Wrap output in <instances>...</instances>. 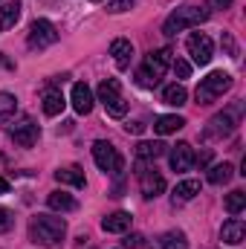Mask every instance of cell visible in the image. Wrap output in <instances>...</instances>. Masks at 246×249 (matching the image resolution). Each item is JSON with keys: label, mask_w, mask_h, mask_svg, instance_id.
Wrapping results in <instances>:
<instances>
[{"label": "cell", "mask_w": 246, "mask_h": 249, "mask_svg": "<svg viewBox=\"0 0 246 249\" xmlns=\"http://www.w3.org/2000/svg\"><path fill=\"white\" fill-rule=\"evenodd\" d=\"M110 55H113V61L124 70V67L130 64V58H133V44L124 41V38H116V41L110 44Z\"/></svg>", "instance_id": "obj_19"}, {"label": "cell", "mask_w": 246, "mask_h": 249, "mask_svg": "<svg viewBox=\"0 0 246 249\" xmlns=\"http://www.w3.org/2000/svg\"><path fill=\"white\" fill-rule=\"evenodd\" d=\"M38 136H41V130H38V124L32 122V119H23V122H18L12 127V139L20 148H32L38 142Z\"/></svg>", "instance_id": "obj_10"}, {"label": "cell", "mask_w": 246, "mask_h": 249, "mask_svg": "<svg viewBox=\"0 0 246 249\" xmlns=\"http://www.w3.org/2000/svg\"><path fill=\"white\" fill-rule=\"evenodd\" d=\"M168 160H171V168H174V171H188V168L194 165V148H191L188 142H177V145L171 148Z\"/></svg>", "instance_id": "obj_11"}, {"label": "cell", "mask_w": 246, "mask_h": 249, "mask_svg": "<svg viewBox=\"0 0 246 249\" xmlns=\"http://www.w3.org/2000/svg\"><path fill=\"white\" fill-rule=\"evenodd\" d=\"M206 20H209V9H200V6H180V9H174V12L168 15L162 32H165V35H177V32L191 29V26H200V23H206Z\"/></svg>", "instance_id": "obj_2"}, {"label": "cell", "mask_w": 246, "mask_h": 249, "mask_svg": "<svg viewBox=\"0 0 246 249\" xmlns=\"http://www.w3.org/2000/svg\"><path fill=\"white\" fill-rule=\"evenodd\" d=\"M194 162H197V165H200V168H206V165H209V162H211V151H203V154H200V157H194Z\"/></svg>", "instance_id": "obj_33"}, {"label": "cell", "mask_w": 246, "mask_h": 249, "mask_svg": "<svg viewBox=\"0 0 246 249\" xmlns=\"http://www.w3.org/2000/svg\"><path fill=\"white\" fill-rule=\"evenodd\" d=\"M64 107H67L64 93L55 90V87H50V90L44 93V113H47V116H58V113H64Z\"/></svg>", "instance_id": "obj_17"}, {"label": "cell", "mask_w": 246, "mask_h": 249, "mask_svg": "<svg viewBox=\"0 0 246 249\" xmlns=\"http://www.w3.org/2000/svg\"><path fill=\"white\" fill-rule=\"evenodd\" d=\"M151 249H188V241H185V235L180 229H171V232H162L151 244Z\"/></svg>", "instance_id": "obj_16"}, {"label": "cell", "mask_w": 246, "mask_h": 249, "mask_svg": "<svg viewBox=\"0 0 246 249\" xmlns=\"http://www.w3.org/2000/svg\"><path fill=\"white\" fill-rule=\"evenodd\" d=\"M136 81H139V87H145V90H151V87H157V84H159V78H154L145 67L136 72Z\"/></svg>", "instance_id": "obj_29"}, {"label": "cell", "mask_w": 246, "mask_h": 249, "mask_svg": "<svg viewBox=\"0 0 246 249\" xmlns=\"http://www.w3.org/2000/svg\"><path fill=\"white\" fill-rule=\"evenodd\" d=\"M20 20V3H3L0 6V29H12Z\"/></svg>", "instance_id": "obj_23"}, {"label": "cell", "mask_w": 246, "mask_h": 249, "mask_svg": "<svg viewBox=\"0 0 246 249\" xmlns=\"http://www.w3.org/2000/svg\"><path fill=\"white\" fill-rule=\"evenodd\" d=\"M55 41H58V29H55L50 20L38 18V20L29 26V38H26V44H29L32 50H47V47H53Z\"/></svg>", "instance_id": "obj_7"}, {"label": "cell", "mask_w": 246, "mask_h": 249, "mask_svg": "<svg viewBox=\"0 0 246 249\" xmlns=\"http://www.w3.org/2000/svg\"><path fill=\"white\" fill-rule=\"evenodd\" d=\"M47 206H50L53 212H72V209H75V200H72V194H67V191H53V194L47 197Z\"/></svg>", "instance_id": "obj_24"}, {"label": "cell", "mask_w": 246, "mask_h": 249, "mask_svg": "<svg viewBox=\"0 0 246 249\" xmlns=\"http://www.w3.org/2000/svg\"><path fill=\"white\" fill-rule=\"evenodd\" d=\"M93 90L84 84V81H78V84H72V107H75V113L78 116H87L90 110H93Z\"/></svg>", "instance_id": "obj_12"}, {"label": "cell", "mask_w": 246, "mask_h": 249, "mask_svg": "<svg viewBox=\"0 0 246 249\" xmlns=\"http://www.w3.org/2000/svg\"><path fill=\"white\" fill-rule=\"evenodd\" d=\"M136 177H139V186H142V197L145 200H154L165 191V177L157 171V168H145L142 162L136 165Z\"/></svg>", "instance_id": "obj_9"}, {"label": "cell", "mask_w": 246, "mask_h": 249, "mask_svg": "<svg viewBox=\"0 0 246 249\" xmlns=\"http://www.w3.org/2000/svg\"><path fill=\"white\" fill-rule=\"evenodd\" d=\"M12 226H15V214H12L9 209H0V235L9 232Z\"/></svg>", "instance_id": "obj_31"}, {"label": "cell", "mask_w": 246, "mask_h": 249, "mask_svg": "<svg viewBox=\"0 0 246 249\" xmlns=\"http://www.w3.org/2000/svg\"><path fill=\"white\" fill-rule=\"evenodd\" d=\"M171 67V50H157L145 58V70L154 75V78H162V72Z\"/></svg>", "instance_id": "obj_14"}, {"label": "cell", "mask_w": 246, "mask_h": 249, "mask_svg": "<svg viewBox=\"0 0 246 249\" xmlns=\"http://www.w3.org/2000/svg\"><path fill=\"white\" fill-rule=\"evenodd\" d=\"M180 127H185V119L183 116H177V113H168V116H159L157 124H154V130L159 133V136H168V133H177Z\"/></svg>", "instance_id": "obj_21"}, {"label": "cell", "mask_w": 246, "mask_h": 249, "mask_svg": "<svg viewBox=\"0 0 246 249\" xmlns=\"http://www.w3.org/2000/svg\"><path fill=\"white\" fill-rule=\"evenodd\" d=\"M64 235H67V223L53 214H38L29 226V238L41 247H55Z\"/></svg>", "instance_id": "obj_1"}, {"label": "cell", "mask_w": 246, "mask_h": 249, "mask_svg": "<svg viewBox=\"0 0 246 249\" xmlns=\"http://www.w3.org/2000/svg\"><path fill=\"white\" fill-rule=\"evenodd\" d=\"M55 180L64 183V186H75V188H84V171L78 165H64L55 171Z\"/></svg>", "instance_id": "obj_18"}, {"label": "cell", "mask_w": 246, "mask_h": 249, "mask_svg": "<svg viewBox=\"0 0 246 249\" xmlns=\"http://www.w3.org/2000/svg\"><path fill=\"white\" fill-rule=\"evenodd\" d=\"M133 3H136V0H110V3H107V12L119 15V12H127V9H130Z\"/></svg>", "instance_id": "obj_32"}, {"label": "cell", "mask_w": 246, "mask_h": 249, "mask_svg": "<svg viewBox=\"0 0 246 249\" xmlns=\"http://www.w3.org/2000/svg\"><path fill=\"white\" fill-rule=\"evenodd\" d=\"M241 113H244V102H235L229 110H223V113L211 116L209 127L203 130V139H223V136H229V133L235 130L238 119H241Z\"/></svg>", "instance_id": "obj_5"}, {"label": "cell", "mask_w": 246, "mask_h": 249, "mask_svg": "<svg viewBox=\"0 0 246 249\" xmlns=\"http://www.w3.org/2000/svg\"><path fill=\"white\" fill-rule=\"evenodd\" d=\"M185 47H188V55H191V61L197 64V67H206V64H211V58H214V44H211V38L203 35V32L188 35Z\"/></svg>", "instance_id": "obj_8"}, {"label": "cell", "mask_w": 246, "mask_h": 249, "mask_svg": "<svg viewBox=\"0 0 246 249\" xmlns=\"http://www.w3.org/2000/svg\"><path fill=\"white\" fill-rule=\"evenodd\" d=\"M232 177H235L232 162H220V165L209 168V183H214V186H223V183H229Z\"/></svg>", "instance_id": "obj_25"}, {"label": "cell", "mask_w": 246, "mask_h": 249, "mask_svg": "<svg viewBox=\"0 0 246 249\" xmlns=\"http://www.w3.org/2000/svg\"><path fill=\"white\" fill-rule=\"evenodd\" d=\"M99 102L105 105L107 116H113V119H122L124 113H127V102H124V96H122V84L116 78H105L99 84Z\"/></svg>", "instance_id": "obj_4"}, {"label": "cell", "mask_w": 246, "mask_h": 249, "mask_svg": "<svg viewBox=\"0 0 246 249\" xmlns=\"http://www.w3.org/2000/svg\"><path fill=\"white\" fill-rule=\"evenodd\" d=\"M124 130H127V133H142V130H145V124H142V122H127V124H124Z\"/></svg>", "instance_id": "obj_36"}, {"label": "cell", "mask_w": 246, "mask_h": 249, "mask_svg": "<svg viewBox=\"0 0 246 249\" xmlns=\"http://www.w3.org/2000/svg\"><path fill=\"white\" fill-rule=\"evenodd\" d=\"M232 87V75L229 72H223V70H214V72H209L203 81H200V87H197V102L200 105H211L214 99H220L226 90Z\"/></svg>", "instance_id": "obj_3"}, {"label": "cell", "mask_w": 246, "mask_h": 249, "mask_svg": "<svg viewBox=\"0 0 246 249\" xmlns=\"http://www.w3.org/2000/svg\"><path fill=\"white\" fill-rule=\"evenodd\" d=\"M0 194H9V180L0 177Z\"/></svg>", "instance_id": "obj_38"}, {"label": "cell", "mask_w": 246, "mask_h": 249, "mask_svg": "<svg viewBox=\"0 0 246 249\" xmlns=\"http://www.w3.org/2000/svg\"><path fill=\"white\" fill-rule=\"evenodd\" d=\"M93 3H99V0H93Z\"/></svg>", "instance_id": "obj_40"}, {"label": "cell", "mask_w": 246, "mask_h": 249, "mask_svg": "<svg viewBox=\"0 0 246 249\" xmlns=\"http://www.w3.org/2000/svg\"><path fill=\"white\" fill-rule=\"evenodd\" d=\"M244 206H246V194L244 191H232V194L226 197V212H229L232 217H238V214L244 212Z\"/></svg>", "instance_id": "obj_28"}, {"label": "cell", "mask_w": 246, "mask_h": 249, "mask_svg": "<svg viewBox=\"0 0 246 249\" xmlns=\"http://www.w3.org/2000/svg\"><path fill=\"white\" fill-rule=\"evenodd\" d=\"M197 194H200V180H183V183H177L174 194H171V200H174V206H177V203H188V200H194Z\"/></svg>", "instance_id": "obj_20"}, {"label": "cell", "mask_w": 246, "mask_h": 249, "mask_svg": "<svg viewBox=\"0 0 246 249\" xmlns=\"http://www.w3.org/2000/svg\"><path fill=\"white\" fill-rule=\"evenodd\" d=\"M130 212H113V214H107L105 220H102V229L105 232H110V235H122L130 229Z\"/></svg>", "instance_id": "obj_15"}, {"label": "cell", "mask_w": 246, "mask_h": 249, "mask_svg": "<svg viewBox=\"0 0 246 249\" xmlns=\"http://www.w3.org/2000/svg\"><path fill=\"white\" fill-rule=\"evenodd\" d=\"M171 70H174V75H177V78H188V75H191V64L183 61V58L171 61Z\"/></svg>", "instance_id": "obj_30"}, {"label": "cell", "mask_w": 246, "mask_h": 249, "mask_svg": "<svg viewBox=\"0 0 246 249\" xmlns=\"http://www.w3.org/2000/svg\"><path fill=\"white\" fill-rule=\"evenodd\" d=\"M124 247H127V249H139V247H142V235H130V238L124 241Z\"/></svg>", "instance_id": "obj_34"}, {"label": "cell", "mask_w": 246, "mask_h": 249, "mask_svg": "<svg viewBox=\"0 0 246 249\" xmlns=\"http://www.w3.org/2000/svg\"><path fill=\"white\" fill-rule=\"evenodd\" d=\"M93 160H96V165L105 171V174H113V177H119L124 171V160L122 154L110 145V142H105V139H99V142H93Z\"/></svg>", "instance_id": "obj_6"}, {"label": "cell", "mask_w": 246, "mask_h": 249, "mask_svg": "<svg viewBox=\"0 0 246 249\" xmlns=\"http://www.w3.org/2000/svg\"><path fill=\"white\" fill-rule=\"evenodd\" d=\"M220 238H223V244H229V247H238V244H244L246 238V226L241 217H232V220H226L223 223V229H220Z\"/></svg>", "instance_id": "obj_13"}, {"label": "cell", "mask_w": 246, "mask_h": 249, "mask_svg": "<svg viewBox=\"0 0 246 249\" xmlns=\"http://www.w3.org/2000/svg\"><path fill=\"white\" fill-rule=\"evenodd\" d=\"M209 3H211L214 9H229V6H232V0H209Z\"/></svg>", "instance_id": "obj_37"}, {"label": "cell", "mask_w": 246, "mask_h": 249, "mask_svg": "<svg viewBox=\"0 0 246 249\" xmlns=\"http://www.w3.org/2000/svg\"><path fill=\"white\" fill-rule=\"evenodd\" d=\"M185 99H188V90H185L183 84H171V87H165V93H162V102L171 105V107H183Z\"/></svg>", "instance_id": "obj_26"}, {"label": "cell", "mask_w": 246, "mask_h": 249, "mask_svg": "<svg viewBox=\"0 0 246 249\" xmlns=\"http://www.w3.org/2000/svg\"><path fill=\"white\" fill-rule=\"evenodd\" d=\"M165 148H168V145H162V142H139V145H136V160H139V162L157 160V157L165 154Z\"/></svg>", "instance_id": "obj_22"}, {"label": "cell", "mask_w": 246, "mask_h": 249, "mask_svg": "<svg viewBox=\"0 0 246 249\" xmlns=\"http://www.w3.org/2000/svg\"><path fill=\"white\" fill-rule=\"evenodd\" d=\"M15 110H18V99H15L12 93H0V122L12 119Z\"/></svg>", "instance_id": "obj_27"}, {"label": "cell", "mask_w": 246, "mask_h": 249, "mask_svg": "<svg viewBox=\"0 0 246 249\" xmlns=\"http://www.w3.org/2000/svg\"><path fill=\"white\" fill-rule=\"evenodd\" d=\"M223 47H226V53L235 58V53H238V50H235V41H232V35H223Z\"/></svg>", "instance_id": "obj_35"}, {"label": "cell", "mask_w": 246, "mask_h": 249, "mask_svg": "<svg viewBox=\"0 0 246 249\" xmlns=\"http://www.w3.org/2000/svg\"><path fill=\"white\" fill-rule=\"evenodd\" d=\"M0 64H3V55H0Z\"/></svg>", "instance_id": "obj_39"}]
</instances>
